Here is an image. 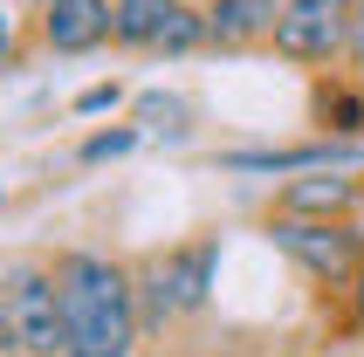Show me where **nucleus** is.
Returning <instances> with one entry per match:
<instances>
[{
  "label": "nucleus",
  "instance_id": "obj_1",
  "mask_svg": "<svg viewBox=\"0 0 364 357\" xmlns=\"http://www.w3.org/2000/svg\"><path fill=\"white\" fill-rule=\"evenodd\" d=\"M55 289H62V330H69L62 357H131L138 351V309H131V282H124L117 261L62 255Z\"/></svg>",
  "mask_w": 364,
  "mask_h": 357
},
{
  "label": "nucleus",
  "instance_id": "obj_2",
  "mask_svg": "<svg viewBox=\"0 0 364 357\" xmlns=\"http://www.w3.org/2000/svg\"><path fill=\"white\" fill-rule=\"evenodd\" d=\"M0 309H7L14 343H21L28 357H62V351H69L55 275H41V268H14V275H7V289H0Z\"/></svg>",
  "mask_w": 364,
  "mask_h": 357
},
{
  "label": "nucleus",
  "instance_id": "obj_3",
  "mask_svg": "<svg viewBox=\"0 0 364 357\" xmlns=\"http://www.w3.org/2000/svg\"><path fill=\"white\" fill-rule=\"evenodd\" d=\"M213 240H186L144 275V323H165L172 309H200L206 289H213Z\"/></svg>",
  "mask_w": 364,
  "mask_h": 357
},
{
  "label": "nucleus",
  "instance_id": "obj_4",
  "mask_svg": "<svg viewBox=\"0 0 364 357\" xmlns=\"http://www.w3.org/2000/svg\"><path fill=\"white\" fill-rule=\"evenodd\" d=\"M350 41V14L344 0H289L275 14V48L296 62H330Z\"/></svg>",
  "mask_w": 364,
  "mask_h": 357
},
{
  "label": "nucleus",
  "instance_id": "obj_5",
  "mask_svg": "<svg viewBox=\"0 0 364 357\" xmlns=\"http://www.w3.org/2000/svg\"><path fill=\"white\" fill-rule=\"evenodd\" d=\"M275 240H282L289 255L303 261L309 275H323V282H337V275H350V268H358V234H350L344 220H303V213H282V220H275Z\"/></svg>",
  "mask_w": 364,
  "mask_h": 357
},
{
  "label": "nucleus",
  "instance_id": "obj_6",
  "mask_svg": "<svg viewBox=\"0 0 364 357\" xmlns=\"http://www.w3.org/2000/svg\"><path fill=\"white\" fill-rule=\"evenodd\" d=\"M110 28H117V7H110V0H48V14H41V35H48V48H62V55L97 48Z\"/></svg>",
  "mask_w": 364,
  "mask_h": 357
},
{
  "label": "nucleus",
  "instance_id": "obj_7",
  "mask_svg": "<svg viewBox=\"0 0 364 357\" xmlns=\"http://www.w3.org/2000/svg\"><path fill=\"white\" fill-rule=\"evenodd\" d=\"M358 199V186L350 178H337V172H316V178H296L282 193V213H303V220H337Z\"/></svg>",
  "mask_w": 364,
  "mask_h": 357
},
{
  "label": "nucleus",
  "instance_id": "obj_8",
  "mask_svg": "<svg viewBox=\"0 0 364 357\" xmlns=\"http://www.w3.org/2000/svg\"><path fill=\"white\" fill-rule=\"evenodd\" d=\"M275 0H220L213 14H206V41H247L262 35V28H275Z\"/></svg>",
  "mask_w": 364,
  "mask_h": 357
},
{
  "label": "nucleus",
  "instance_id": "obj_9",
  "mask_svg": "<svg viewBox=\"0 0 364 357\" xmlns=\"http://www.w3.org/2000/svg\"><path fill=\"white\" fill-rule=\"evenodd\" d=\"M330 159H344V151H330V144H303V151H234V172H323Z\"/></svg>",
  "mask_w": 364,
  "mask_h": 357
},
{
  "label": "nucleus",
  "instance_id": "obj_10",
  "mask_svg": "<svg viewBox=\"0 0 364 357\" xmlns=\"http://www.w3.org/2000/svg\"><path fill=\"white\" fill-rule=\"evenodd\" d=\"M172 7H179V0H117V28H110V35L151 48V41H159V28L172 21Z\"/></svg>",
  "mask_w": 364,
  "mask_h": 357
},
{
  "label": "nucleus",
  "instance_id": "obj_11",
  "mask_svg": "<svg viewBox=\"0 0 364 357\" xmlns=\"http://www.w3.org/2000/svg\"><path fill=\"white\" fill-rule=\"evenodd\" d=\"M206 41V14H193V7H172V21L159 28V41L151 48H165V55H186V48H200Z\"/></svg>",
  "mask_w": 364,
  "mask_h": 357
},
{
  "label": "nucleus",
  "instance_id": "obj_12",
  "mask_svg": "<svg viewBox=\"0 0 364 357\" xmlns=\"http://www.w3.org/2000/svg\"><path fill=\"white\" fill-rule=\"evenodd\" d=\"M131 144H138V131H97V138L82 144V159H90V165H103V159H124Z\"/></svg>",
  "mask_w": 364,
  "mask_h": 357
},
{
  "label": "nucleus",
  "instance_id": "obj_13",
  "mask_svg": "<svg viewBox=\"0 0 364 357\" xmlns=\"http://www.w3.org/2000/svg\"><path fill=\"white\" fill-rule=\"evenodd\" d=\"M110 103H117V82H97V90L76 97V110H110Z\"/></svg>",
  "mask_w": 364,
  "mask_h": 357
},
{
  "label": "nucleus",
  "instance_id": "obj_14",
  "mask_svg": "<svg viewBox=\"0 0 364 357\" xmlns=\"http://www.w3.org/2000/svg\"><path fill=\"white\" fill-rule=\"evenodd\" d=\"M0 357H28V351L14 343V323H7V309H0Z\"/></svg>",
  "mask_w": 364,
  "mask_h": 357
},
{
  "label": "nucleus",
  "instance_id": "obj_15",
  "mask_svg": "<svg viewBox=\"0 0 364 357\" xmlns=\"http://www.w3.org/2000/svg\"><path fill=\"white\" fill-rule=\"evenodd\" d=\"M350 48L364 55V0H358V14H350Z\"/></svg>",
  "mask_w": 364,
  "mask_h": 357
},
{
  "label": "nucleus",
  "instance_id": "obj_16",
  "mask_svg": "<svg viewBox=\"0 0 364 357\" xmlns=\"http://www.w3.org/2000/svg\"><path fill=\"white\" fill-rule=\"evenodd\" d=\"M358 309H364V261H358Z\"/></svg>",
  "mask_w": 364,
  "mask_h": 357
},
{
  "label": "nucleus",
  "instance_id": "obj_17",
  "mask_svg": "<svg viewBox=\"0 0 364 357\" xmlns=\"http://www.w3.org/2000/svg\"><path fill=\"white\" fill-rule=\"evenodd\" d=\"M0 55H7V14H0Z\"/></svg>",
  "mask_w": 364,
  "mask_h": 357
},
{
  "label": "nucleus",
  "instance_id": "obj_18",
  "mask_svg": "<svg viewBox=\"0 0 364 357\" xmlns=\"http://www.w3.org/2000/svg\"><path fill=\"white\" fill-rule=\"evenodd\" d=\"M41 7H48V0H41Z\"/></svg>",
  "mask_w": 364,
  "mask_h": 357
},
{
  "label": "nucleus",
  "instance_id": "obj_19",
  "mask_svg": "<svg viewBox=\"0 0 364 357\" xmlns=\"http://www.w3.org/2000/svg\"><path fill=\"white\" fill-rule=\"evenodd\" d=\"M344 7H350V0H344Z\"/></svg>",
  "mask_w": 364,
  "mask_h": 357
}]
</instances>
